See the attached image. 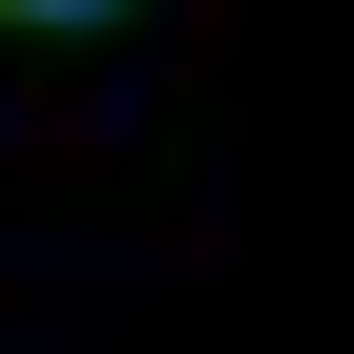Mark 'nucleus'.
I'll return each mask as SVG.
<instances>
[{"label": "nucleus", "instance_id": "1", "mask_svg": "<svg viewBox=\"0 0 354 354\" xmlns=\"http://www.w3.org/2000/svg\"><path fill=\"white\" fill-rule=\"evenodd\" d=\"M0 21H125V0H0Z\"/></svg>", "mask_w": 354, "mask_h": 354}]
</instances>
